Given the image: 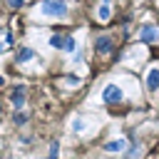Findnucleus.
<instances>
[{
    "instance_id": "f3484780",
    "label": "nucleus",
    "mask_w": 159,
    "mask_h": 159,
    "mask_svg": "<svg viewBox=\"0 0 159 159\" xmlns=\"http://www.w3.org/2000/svg\"><path fill=\"white\" fill-rule=\"evenodd\" d=\"M2 82H5V80H2V77H0V84H2Z\"/></svg>"
},
{
    "instance_id": "7ed1b4c3",
    "label": "nucleus",
    "mask_w": 159,
    "mask_h": 159,
    "mask_svg": "<svg viewBox=\"0 0 159 159\" xmlns=\"http://www.w3.org/2000/svg\"><path fill=\"white\" fill-rule=\"evenodd\" d=\"M157 40V27L152 22H147L142 30H139V42H154Z\"/></svg>"
},
{
    "instance_id": "6ab92c4d",
    "label": "nucleus",
    "mask_w": 159,
    "mask_h": 159,
    "mask_svg": "<svg viewBox=\"0 0 159 159\" xmlns=\"http://www.w3.org/2000/svg\"><path fill=\"white\" fill-rule=\"evenodd\" d=\"M0 50H2V45H0Z\"/></svg>"
},
{
    "instance_id": "423d86ee",
    "label": "nucleus",
    "mask_w": 159,
    "mask_h": 159,
    "mask_svg": "<svg viewBox=\"0 0 159 159\" xmlns=\"http://www.w3.org/2000/svg\"><path fill=\"white\" fill-rule=\"evenodd\" d=\"M124 147H127V142H124V139H112V142H107V144H104V152H112V154H114V152H122Z\"/></svg>"
},
{
    "instance_id": "dca6fc26",
    "label": "nucleus",
    "mask_w": 159,
    "mask_h": 159,
    "mask_svg": "<svg viewBox=\"0 0 159 159\" xmlns=\"http://www.w3.org/2000/svg\"><path fill=\"white\" fill-rule=\"evenodd\" d=\"M10 7H15V10L22 7V0H10Z\"/></svg>"
},
{
    "instance_id": "0eeeda50",
    "label": "nucleus",
    "mask_w": 159,
    "mask_h": 159,
    "mask_svg": "<svg viewBox=\"0 0 159 159\" xmlns=\"http://www.w3.org/2000/svg\"><path fill=\"white\" fill-rule=\"evenodd\" d=\"M147 87L154 92L157 87H159V70L154 67V70H149V77H147Z\"/></svg>"
},
{
    "instance_id": "f8f14e48",
    "label": "nucleus",
    "mask_w": 159,
    "mask_h": 159,
    "mask_svg": "<svg viewBox=\"0 0 159 159\" xmlns=\"http://www.w3.org/2000/svg\"><path fill=\"white\" fill-rule=\"evenodd\" d=\"M65 50H70V52H75V50H77V45H75V37H65Z\"/></svg>"
},
{
    "instance_id": "ddd939ff",
    "label": "nucleus",
    "mask_w": 159,
    "mask_h": 159,
    "mask_svg": "<svg viewBox=\"0 0 159 159\" xmlns=\"http://www.w3.org/2000/svg\"><path fill=\"white\" fill-rule=\"evenodd\" d=\"M137 154H139V144H137V142H134V144H132V147H129V157H127V159H134V157H137Z\"/></svg>"
},
{
    "instance_id": "20e7f679",
    "label": "nucleus",
    "mask_w": 159,
    "mask_h": 159,
    "mask_svg": "<svg viewBox=\"0 0 159 159\" xmlns=\"http://www.w3.org/2000/svg\"><path fill=\"white\" fill-rule=\"evenodd\" d=\"M10 102H12V104H15L17 109H20L22 104H25V87H22V84H17V87H15L12 92H10Z\"/></svg>"
},
{
    "instance_id": "4468645a",
    "label": "nucleus",
    "mask_w": 159,
    "mask_h": 159,
    "mask_svg": "<svg viewBox=\"0 0 159 159\" xmlns=\"http://www.w3.org/2000/svg\"><path fill=\"white\" fill-rule=\"evenodd\" d=\"M72 129H75V132H82V129H84V122H82V119H75Z\"/></svg>"
},
{
    "instance_id": "9b49d317",
    "label": "nucleus",
    "mask_w": 159,
    "mask_h": 159,
    "mask_svg": "<svg viewBox=\"0 0 159 159\" xmlns=\"http://www.w3.org/2000/svg\"><path fill=\"white\" fill-rule=\"evenodd\" d=\"M109 15H112L109 5H102V7H99V17H102V20H109Z\"/></svg>"
},
{
    "instance_id": "2eb2a0df",
    "label": "nucleus",
    "mask_w": 159,
    "mask_h": 159,
    "mask_svg": "<svg viewBox=\"0 0 159 159\" xmlns=\"http://www.w3.org/2000/svg\"><path fill=\"white\" fill-rule=\"evenodd\" d=\"M57 149H60V147H57V142H52V147H50V159H55V157H57Z\"/></svg>"
},
{
    "instance_id": "9d476101",
    "label": "nucleus",
    "mask_w": 159,
    "mask_h": 159,
    "mask_svg": "<svg viewBox=\"0 0 159 159\" xmlns=\"http://www.w3.org/2000/svg\"><path fill=\"white\" fill-rule=\"evenodd\" d=\"M12 122H15V124H25V122H27V114H22V112H15V114H12Z\"/></svg>"
},
{
    "instance_id": "a211bd4d",
    "label": "nucleus",
    "mask_w": 159,
    "mask_h": 159,
    "mask_svg": "<svg viewBox=\"0 0 159 159\" xmlns=\"http://www.w3.org/2000/svg\"><path fill=\"white\" fill-rule=\"evenodd\" d=\"M0 114H2V107H0Z\"/></svg>"
},
{
    "instance_id": "f257e3e1",
    "label": "nucleus",
    "mask_w": 159,
    "mask_h": 159,
    "mask_svg": "<svg viewBox=\"0 0 159 159\" xmlns=\"http://www.w3.org/2000/svg\"><path fill=\"white\" fill-rule=\"evenodd\" d=\"M122 89L117 87V84H107L104 87V92H102V102L104 104H117V102H122Z\"/></svg>"
},
{
    "instance_id": "1a4fd4ad",
    "label": "nucleus",
    "mask_w": 159,
    "mask_h": 159,
    "mask_svg": "<svg viewBox=\"0 0 159 159\" xmlns=\"http://www.w3.org/2000/svg\"><path fill=\"white\" fill-rule=\"evenodd\" d=\"M50 45L57 47V50H65V37H62V35H52V37H50Z\"/></svg>"
},
{
    "instance_id": "6e6552de",
    "label": "nucleus",
    "mask_w": 159,
    "mask_h": 159,
    "mask_svg": "<svg viewBox=\"0 0 159 159\" xmlns=\"http://www.w3.org/2000/svg\"><path fill=\"white\" fill-rule=\"evenodd\" d=\"M32 57H35V52H32L30 47L17 50V55H15V60H17V62H27V60H32Z\"/></svg>"
},
{
    "instance_id": "39448f33",
    "label": "nucleus",
    "mask_w": 159,
    "mask_h": 159,
    "mask_svg": "<svg viewBox=\"0 0 159 159\" xmlns=\"http://www.w3.org/2000/svg\"><path fill=\"white\" fill-rule=\"evenodd\" d=\"M97 52L109 55V52H112V40H109V37H97Z\"/></svg>"
},
{
    "instance_id": "f03ea898",
    "label": "nucleus",
    "mask_w": 159,
    "mask_h": 159,
    "mask_svg": "<svg viewBox=\"0 0 159 159\" xmlns=\"http://www.w3.org/2000/svg\"><path fill=\"white\" fill-rule=\"evenodd\" d=\"M42 15H52V17H62L67 15V5L65 2H42Z\"/></svg>"
}]
</instances>
